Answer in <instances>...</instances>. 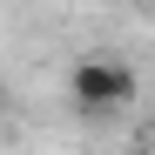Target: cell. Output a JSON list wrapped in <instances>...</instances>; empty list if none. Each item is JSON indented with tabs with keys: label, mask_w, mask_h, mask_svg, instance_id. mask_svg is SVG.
Instances as JSON below:
<instances>
[{
	"label": "cell",
	"mask_w": 155,
	"mask_h": 155,
	"mask_svg": "<svg viewBox=\"0 0 155 155\" xmlns=\"http://www.w3.org/2000/svg\"><path fill=\"white\" fill-rule=\"evenodd\" d=\"M135 94H142V81H135V68H128L121 54H81L68 68V101L81 115H121V108H135Z\"/></svg>",
	"instance_id": "6da1fadb"
}]
</instances>
